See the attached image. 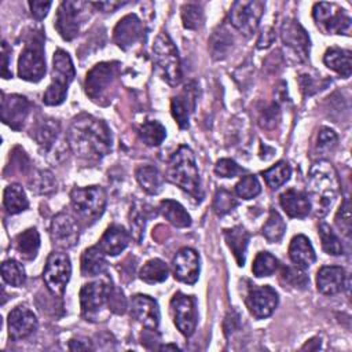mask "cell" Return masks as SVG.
I'll use <instances>...</instances> for the list:
<instances>
[{"label": "cell", "mask_w": 352, "mask_h": 352, "mask_svg": "<svg viewBox=\"0 0 352 352\" xmlns=\"http://www.w3.org/2000/svg\"><path fill=\"white\" fill-rule=\"evenodd\" d=\"M66 138L70 150L85 162H98L111 150V133L107 124L89 114L74 117Z\"/></svg>", "instance_id": "cell-1"}, {"label": "cell", "mask_w": 352, "mask_h": 352, "mask_svg": "<svg viewBox=\"0 0 352 352\" xmlns=\"http://www.w3.org/2000/svg\"><path fill=\"white\" fill-rule=\"evenodd\" d=\"M340 192V180L334 166L320 160L315 162L308 175V199L316 217H323Z\"/></svg>", "instance_id": "cell-2"}, {"label": "cell", "mask_w": 352, "mask_h": 352, "mask_svg": "<svg viewBox=\"0 0 352 352\" xmlns=\"http://www.w3.org/2000/svg\"><path fill=\"white\" fill-rule=\"evenodd\" d=\"M166 176L173 184L180 187L183 191L188 192L195 199L199 201L202 198L198 168L195 164L194 154L188 146H180L170 155Z\"/></svg>", "instance_id": "cell-3"}, {"label": "cell", "mask_w": 352, "mask_h": 352, "mask_svg": "<svg viewBox=\"0 0 352 352\" xmlns=\"http://www.w3.org/2000/svg\"><path fill=\"white\" fill-rule=\"evenodd\" d=\"M120 76L118 62H102L95 65L85 77L84 88L89 99L98 104L106 106L111 102L117 78Z\"/></svg>", "instance_id": "cell-4"}, {"label": "cell", "mask_w": 352, "mask_h": 352, "mask_svg": "<svg viewBox=\"0 0 352 352\" xmlns=\"http://www.w3.org/2000/svg\"><path fill=\"white\" fill-rule=\"evenodd\" d=\"M76 70L70 55L63 50H56L52 56L51 84L44 92L43 102L47 106H58L63 103L67 95V88L74 80Z\"/></svg>", "instance_id": "cell-5"}, {"label": "cell", "mask_w": 352, "mask_h": 352, "mask_svg": "<svg viewBox=\"0 0 352 352\" xmlns=\"http://www.w3.org/2000/svg\"><path fill=\"white\" fill-rule=\"evenodd\" d=\"M153 60L157 72L170 85H177L182 80V65L179 51L166 32H161L153 44Z\"/></svg>", "instance_id": "cell-6"}, {"label": "cell", "mask_w": 352, "mask_h": 352, "mask_svg": "<svg viewBox=\"0 0 352 352\" xmlns=\"http://www.w3.org/2000/svg\"><path fill=\"white\" fill-rule=\"evenodd\" d=\"M45 74V56H44V34L43 30L33 32L18 59L19 78L30 82L40 81Z\"/></svg>", "instance_id": "cell-7"}, {"label": "cell", "mask_w": 352, "mask_h": 352, "mask_svg": "<svg viewBox=\"0 0 352 352\" xmlns=\"http://www.w3.org/2000/svg\"><path fill=\"white\" fill-rule=\"evenodd\" d=\"M316 26L324 34H351L352 19L349 14L334 3H316L312 8Z\"/></svg>", "instance_id": "cell-8"}, {"label": "cell", "mask_w": 352, "mask_h": 352, "mask_svg": "<svg viewBox=\"0 0 352 352\" xmlns=\"http://www.w3.org/2000/svg\"><path fill=\"white\" fill-rule=\"evenodd\" d=\"M70 201L78 217L87 221H95L104 212L106 192L99 186L76 187L70 192Z\"/></svg>", "instance_id": "cell-9"}, {"label": "cell", "mask_w": 352, "mask_h": 352, "mask_svg": "<svg viewBox=\"0 0 352 352\" xmlns=\"http://www.w3.org/2000/svg\"><path fill=\"white\" fill-rule=\"evenodd\" d=\"M265 3L260 0H239L230 10V22L245 36H252L260 22Z\"/></svg>", "instance_id": "cell-10"}, {"label": "cell", "mask_w": 352, "mask_h": 352, "mask_svg": "<svg viewBox=\"0 0 352 352\" xmlns=\"http://www.w3.org/2000/svg\"><path fill=\"white\" fill-rule=\"evenodd\" d=\"M72 275V263L66 253L54 252L48 256L43 279L54 296H62Z\"/></svg>", "instance_id": "cell-11"}, {"label": "cell", "mask_w": 352, "mask_h": 352, "mask_svg": "<svg viewBox=\"0 0 352 352\" xmlns=\"http://www.w3.org/2000/svg\"><path fill=\"white\" fill-rule=\"evenodd\" d=\"M111 285L107 280H94L85 283L80 290L81 314L85 320H98L99 312L109 302Z\"/></svg>", "instance_id": "cell-12"}, {"label": "cell", "mask_w": 352, "mask_h": 352, "mask_svg": "<svg viewBox=\"0 0 352 352\" xmlns=\"http://www.w3.org/2000/svg\"><path fill=\"white\" fill-rule=\"evenodd\" d=\"M88 3L84 1H62L56 11L55 18V29L60 34V37L66 41L77 37L80 32V25L82 21V15Z\"/></svg>", "instance_id": "cell-13"}, {"label": "cell", "mask_w": 352, "mask_h": 352, "mask_svg": "<svg viewBox=\"0 0 352 352\" xmlns=\"http://www.w3.org/2000/svg\"><path fill=\"white\" fill-rule=\"evenodd\" d=\"M170 312L179 331L190 337L197 327V307L192 296L177 292L170 300Z\"/></svg>", "instance_id": "cell-14"}, {"label": "cell", "mask_w": 352, "mask_h": 352, "mask_svg": "<svg viewBox=\"0 0 352 352\" xmlns=\"http://www.w3.org/2000/svg\"><path fill=\"white\" fill-rule=\"evenodd\" d=\"M50 235L54 246L59 249H70L78 241V224L72 214L60 212L51 221Z\"/></svg>", "instance_id": "cell-15"}, {"label": "cell", "mask_w": 352, "mask_h": 352, "mask_svg": "<svg viewBox=\"0 0 352 352\" xmlns=\"http://www.w3.org/2000/svg\"><path fill=\"white\" fill-rule=\"evenodd\" d=\"M278 301V293L268 285L253 286L249 289L246 296V305L256 319H265L271 316Z\"/></svg>", "instance_id": "cell-16"}, {"label": "cell", "mask_w": 352, "mask_h": 352, "mask_svg": "<svg viewBox=\"0 0 352 352\" xmlns=\"http://www.w3.org/2000/svg\"><path fill=\"white\" fill-rule=\"evenodd\" d=\"M30 102L22 95H3L1 99V121L12 128L14 131L22 129L29 111H30Z\"/></svg>", "instance_id": "cell-17"}, {"label": "cell", "mask_w": 352, "mask_h": 352, "mask_svg": "<svg viewBox=\"0 0 352 352\" xmlns=\"http://www.w3.org/2000/svg\"><path fill=\"white\" fill-rule=\"evenodd\" d=\"M173 275L177 280L194 285L199 276V256L191 248L180 249L172 260Z\"/></svg>", "instance_id": "cell-18"}, {"label": "cell", "mask_w": 352, "mask_h": 352, "mask_svg": "<svg viewBox=\"0 0 352 352\" xmlns=\"http://www.w3.org/2000/svg\"><path fill=\"white\" fill-rule=\"evenodd\" d=\"M131 316L142 326L150 330H157L160 324V308L154 298L146 294H136L129 305Z\"/></svg>", "instance_id": "cell-19"}, {"label": "cell", "mask_w": 352, "mask_h": 352, "mask_svg": "<svg viewBox=\"0 0 352 352\" xmlns=\"http://www.w3.org/2000/svg\"><path fill=\"white\" fill-rule=\"evenodd\" d=\"M144 28L136 14H128L118 21L114 28L113 38L121 50H128L138 41L143 40Z\"/></svg>", "instance_id": "cell-20"}, {"label": "cell", "mask_w": 352, "mask_h": 352, "mask_svg": "<svg viewBox=\"0 0 352 352\" xmlns=\"http://www.w3.org/2000/svg\"><path fill=\"white\" fill-rule=\"evenodd\" d=\"M282 41L286 47L294 51V54L305 60L309 54V37L305 29L296 19H286L282 25Z\"/></svg>", "instance_id": "cell-21"}, {"label": "cell", "mask_w": 352, "mask_h": 352, "mask_svg": "<svg viewBox=\"0 0 352 352\" xmlns=\"http://www.w3.org/2000/svg\"><path fill=\"white\" fill-rule=\"evenodd\" d=\"M37 329V318L25 305H18L8 314V334L12 340L29 337Z\"/></svg>", "instance_id": "cell-22"}, {"label": "cell", "mask_w": 352, "mask_h": 352, "mask_svg": "<svg viewBox=\"0 0 352 352\" xmlns=\"http://www.w3.org/2000/svg\"><path fill=\"white\" fill-rule=\"evenodd\" d=\"M346 275L342 267L326 265L316 274V286L322 294L333 296L340 293L346 285Z\"/></svg>", "instance_id": "cell-23"}, {"label": "cell", "mask_w": 352, "mask_h": 352, "mask_svg": "<svg viewBox=\"0 0 352 352\" xmlns=\"http://www.w3.org/2000/svg\"><path fill=\"white\" fill-rule=\"evenodd\" d=\"M129 243V234L118 224L110 226L98 242V248L107 256H117L126 249Z\"/></svg>", "instance_id": "cell-24"}, {"label": "cell", "mask_w": 352, "mask_h": 352, "mask_svg": "<svg viewBox=\"0 0 352 352\" xmlns=\"http://www.w3.org/2000/svg\"><path fill=\"white\" fill-rule=\"evenodd\" d=\"M279 202L282 209L286 212L289 217L294 219H304L308 216L311 210V202L308 199V195L302 191L290 188L286 190L280 197Z\"/></svg>", "instance_id": "cell-25"}, {"label": "cell", "mask_w": 352, "mask_h": 352, "mask_svg": "<svg viewBox=\"0 0 352 352\" xmlns=\"http://www.w3.org/2000/svg\"><path fill=\"white\" fill-rule=\"evenodd\" d=\"M194 104H195V92L191 84L186 85L183 92L179 96L172 98L170 111L180 128L188 126L190 113L194 110Z\"/></svg>", "instance_id": "cell-26"}, {"label": "cell", "mask_w": 352, "mask_h": 352, "mask_svg": "<svg viewBox=\"0 0 352 352\" xmlns=\"http://www.w3.org/2000/svg\"><path fill=\"white\" fill-rule=\"evenodd\" d=\"M289 257L293 261V264L300 268H308L316 260V254L311 241L301 234L293 236V239L290 241Z\"/></svg>", "instance_id": "cell-27"}, {"label": "cell", "mask_w": 352, "mask_h": 352, "mask_svg": "<svg viewBox=\"0 0 352 352\" xmlns=\"http://www.w3.org/2000/svg\"><path fill=\"white\" fill-rule=\"evenodd\" d=\"M59 132H60V125L56 120L43 118L38 122H36L30 135L43 151H48L54 146Z\"/></svg>", "instance_id": "cell-28"}, {"label": "cell", "mask_w": 352, "mask_h": 352, "mask_svg": "<svg viewBox=\"0 0 352 352\" xmlns=\"http://www.w3.org/2000/svg\"><path fill=\"white\" fill-rule=\"evenodd\" d=\"M224 238L236 260V264L239 267H243L246 258V249L250 238L249 232L242 226H235L232 228L224 230Z\"/></svg>", "instance_id": "cell-29"}, {"label": "cell", "mask_w": 352, "mask_h": 352, "mask_svg": "<svg viewBox=\"0 0 352 352\" xmlns=\"http://www.w3.org/2000/svg\"><path fill=\"white\" fill-rule=\"evenodd\" d=\"M351 51L331 47L324 52L323 62L324 65L340 74L344 78H348L352 73V56Z\"/></svg>", "instance_id": "cell-30"}, {"label": "cell", "mask_w": 352, "mask_h": 352, "mask_svg": "<svg viewBox=\"0 0 352 352\" xmlns=\"http://www.w3.org/2000/svg\"><path fill=\"white\" fill-rule=\"evenodd\" d=\"M107 270L104 253L98 246H91L82 252L81 256V274L84 276H98Z\"/></svg>", "instance_id": "cell-31"}, {"label": "cell", "mask_w": 352, "mask_h": 352, "mask_svg": "<svg viewBox=\"0 0 352 352\" xmlns=\"http://www.w3.org/2000/svg\"><path fill=\"white\" fill-rule=\"evenodd\" d=\"M15 249L23 260L36 258L40 249V235L38 231L28 228L15 236Z\"/></svg>", "instance_id": "cell-32"}, {"label": "cell", "mask_w": 352, "mask_h": 352, "mask_svg": "<svg viewBox=\"0 0 352 352\" xmlns=\"http://www.w3.org/2000/svg\"><path fill=\"white\" fill-rule=\"evenodd\" d=\"M161 214L175 227L186 228L191 226V216L187 210L173 199H164L160 202Z\"/></svg>", "instance_id": "cell-33"}, {"label": "cell", "mask_w": 352, "mask_h": 352, "mask_svg": "<svg viewBox=\"0 0 352 352\" xmlns=\"http://www.w3.org/2000/svg\"><path fill=\"white\" fill-rule=\"evenodd\" d=\"M136 180L147 194L155 195L162 190L164 177L161 176L160 170L153 165L139 166L136 169Z\"/></svg>", "instance_id": "cell-34"}, {"label": "cell", "mask_w": 352, "mask_h": 352, "mask_svg": "<svg viewBox=\"0 0 352 352\" xmlns=\"http://www.w3.org/2000/svg\"><path fill=\"white\" fill-rule=\"evenodd\" d=\"M3 204H4V208L7 209V212L11 214L21 213L25 209H28V206H29V201L26 198V194H25L22 186L16 184V183L6 187L4 195H3Z\"/></svg>", "instance_id": "cell-35"}, {"label": "cell", "mask_w": 352, "mask_h": 352, "mask_svg": "<svg viewBox=\"0 0 352 352\" xmlns=\"http://www.w3.org/2000/svg\"><path fill=\"white\" fill-rule=\"evenodd\" d=\"M168 265L160 258H151L143 264L139 271V278L146 283H161L168 278Z\"/></svg>", "instance_id": "cell-36"}, {"label": "cell", "mask_w": 352, "mask_h": 352, "mask_svg": "<svg viewBox=\"0 0 352 352\" xmlns=\"http://www.w3.org/2000/svg\"><path fill=\"white\" fill-rule=\"evenodd\" d=\"M290 175H292V168L285 161H279L270 169L261 172V176L265 180L267 186L272 190H276L282 184H285L290 179Z\"/></svg>", "instance_id": "cell-37"}, {"label": "cell", "mask_w": 352, "mask_h": 352, "mask_svg": "<svg viewBox=\"0 0 352 352\" xmlns=\"http://www.w3.org/2000/svg\"><path fill=\"white\" fill-rule=\"evenodd\" d=\"M285 231H286L285 220L282 219V216L276 210H271L267 221L264 223V226L261 228L263 236L270 243H275V242H279L282 239Z\"/></svg>", "instance_id": "cell-38"}, {"label": "cell", "mask_w": 352, "mask_h": 352, "mask_svg": "<svg viewBox=\"0 0 352 352\" xmlns=\"http://www.w3.org/2000/svg\"><path fill=\"white\" fill-rule=\"evenodd\" d=\"M139 136L147 146H160L166 138V131L158 121H146L139 126Z\"/></svg>", "instance_id": "cell-39"}, {"label": "cell", "mask_w": 352, "mask_h": 352, "mask_svg": "<svg viewBox=\"0 0 352 352\" xmlns=\"http://www.w3.org/2000/svg\"><path fill=\"white\" fill-rule=\"evenodd\" d=\"M318 231H319L322 248L327 254L340 256L344 253V248H342L340 238L337 236V234L331 230V227L329 224L320 223L318 227Z\"/></svg>", "instance_id": "cell-40"}, {"label": "cell", "mask_w": 352, "mask_h": 352, "mask_svg": "<svg viewBox=\"0 0 352 352\" xmlns=\"http://www.w3.org/2000/svg\"><path fill=\"white\" fill-rule=\"evenodd\" d=\"M1 275L3 279L15 287H21L25 285L26 282V274L25 270L22 267V264H19L15 260H6L1 264Z\"/></svg>", "instance_id": "cell-41"}, {"label": "cell", "mask_w": 352, "mask_h": 352, "mask_svg": "<svg viewBox=\"0 0 352 352\" xmlns=\"http://www.w3.org/2000/svg\"><path fill=\"white\" fill-rule=\"evenodd\" d=\"M278 265H279V263L275 256H272L268 252H260V253H257V256L253 261L252 271H253V275L257 278L270 276L276 271Z\"/></svg>", "instance_id": "cell-42"}, {"label": "cell", "mask_w": 352, "mask_h": 352, "mask_svg": "<svg viewBox=\"0 0 352 352\" xmlns=\"http://www.w3.org/2000/svg\"><path fill=\"white\" fill-rule=\"evenodd\" d=\"M280 282L294 289H305L309 283V278L300 267H283L280 271Z\"/></svg>", "instance_id": "cell-43"}, {"label": "cell", "mask_w": 352, "mask_h": 352, "mask_svg": "<svg viewBox=\"0 0 352 352\" xmlns=\"http://www.w3.org/2000/svg\"><path fill=\"white\" fill-rule=\"evenodd\" d=\"M235 192L242 199H252L261 192V184L254 175H246L235 184Z\"/></svg>", "instance_id": "cell-44"}, {"label": "cell", "mask_w": 352, "mask_h": 352, "mask_svg": "<svg viewBox=\"0 0 352 352\" xmlns=\"http://www.w3.org/2000/svg\"><path fill=\"white\" fill-rule=\"evenodd\" d=\"M183 26L190 30H197L204 22V12L198 4L188 3L182 7Z\"/></svg>", "instance_id": "cell-45"}, {"label": "cell", "mask_w": 352, "mask_h": 352, "mask_svg": "<svg viewBox=\"0 0 352 352\" xmlns=\"http://www.w3.org/2000/svg\"><path fill=\"white\" fill-rule=\"evenodd\" d=\"M238 205V201L236 198L226 188H219L214 194V198H213V210L219 214V216H223L228 212H231L235 206Z\"/></svg>", "instance_id": "cell-46"}, {"label": "cell", "mask_w": 352, "mask_h": 352, "mask_svg": "<svg viewBox=\"0 0 352 352\" xmlns=\"http://www.w3.org/2000/svg\"><path fill=\"white\" fill-rule=\"evenodd\" d=\"M338 138L336 132L330 128H322L318 133V140H316V150L322 154H327L334 150L337 146Z\"/></svg>", "instance_id": "cell-47"}, {"label": "cell", "mask_w": 352, "mask_h": 352, "mask_svg": "<svg viewBox=\"0 0 352 352\" xmlns=\"http://www.w3.org/2000/svg\"><path fill=\"white\" fill-rule=\"evenodd\" d=\"M214 172L219 177H235L238 175L245 173L246 170L239 166L234 160L231 158H221L214 165Z\"/></svg>", "instance_id": "cell-48"}, {"label": "cell", "mask_w": 352, "mask_h": 352, "mask_svg": "<svg viewBox=\"0 0 352 352\" xmlns=\"http://www.w3.org/2000/svg\"><path fill=\"white\" fill-rule=\"evenodd\" d=\"M55 180L52 177V173L48 170H41L38 172L37 177L33 180V183L30 184L32 191H37V192H50L55 188Z\"/></svg>", "instance_id": "cell-49"}, {"label": "cell", "mask_w": 352, "mask_h": 352, "mask_svg": "<svg viewBox=\"0 0 352 352\" xmlns=\"http://www.w3.org/2000/svg\"><path fill=\"white\" fill-rule=\"evenodd\" d=\"M336 224L345 236H349V234H351V206H349L348 199H344L342 205L340 206L337 216H336Z\"/></svg>", "instance_id": "cell-50"}, {"label": "cell", "mask_w": 352, "mask_h": 352, "mask_svg": "<svg viewBox=\"0 0 352 352\" xmlns=\"http://www.w3.org/2000/svg\"><path fill=\"white\" fill-rule=\"evenodd\" d=\"M131 230H132V235L133 238L140 242L142 235H143V230H144V221H146V214H144V209L143 208H133L131 210Z\"/></svg>", "instance_id": "cell-51"}, {"label": "cell", "mask_w": 352, "mask_h": 352, "mask_svg": "<svg viewBox=\"0 0 352 352\" xmlns=\"http://www.w3.org/2000/svg\"><path fill=\"white\" fill-rule=\"evenodd\" d=\"M109 309L114 314H124L126 309V300L122 294V292L117 287H111L110 294H109Z\"/></svg>", "instance_id": "cell-52"}, {"label": "cell", "mask_w": 352, "mask_h": 352, "mask_svg": "<svg viewBox=\"0 0 352 352\" xmlns=\"http://www.w3.org/2000/svg\"><path fill=\"white\" fill-rule=\"evenodd\" d=\"M29 7H30V12L32 15L37 19V21H41L43 18L47 16L52 3L51 1H38V0H33V1H29L28 3Z\"/></svg>", "instance_id": "cell-53"}, {"label": "cell", "mask_w": 352, "mask_h": 352, "mask_svg": "<svg viewBox=\"0 0 352 352\" xmlns=\"http://www.w3.org/2000/svg\"><path fill=\"white\" fill-rule=\"evenodd\" d=\"M10 52L11 50L8 48L7 43H1V56H3V67H1V77L3 78H10L11 77V70H10Z\"/></svg>", "instance_id": "cell-54"}, {"label": "cell", "mask_w": 352, "mask_h": 352, "mask_svg": "<svg viewBox=\"0 0 352 352\" xmlns=\"http://www.w3.org/2000/svg\"><path fill=\"white\" fill-rule=\"evenodd\" d=\"M69 349L70 351H88L94 349L89 340L87 338H73L69 341Z\"/></svg>", "instance_id": "cell-55"}, {"label": "cell", "mask_w": 352, "mask_h": 352, "mask_svg": "<svg viewBox=\"0 0 352 352\" xmlns=\"http://www.w3.org/2000/svg\"><path fill=\"white\" fill-rule=\"evenodd\" d=\"M94 7L102 10L103 12H113L116 8L124 6L125 3H120V1H100V3H91Z\"/></svg>", "instance_id": "cell-56"}, {"label": "cell", "mask_w": 352, "mask_h": 352, "mask_svg": "<svg viewBox=\"0 0 352 352\" xmlns=\"http://www.w3.org/2000/svg\"><path fill=\"white\" fill-rule=\"evenodd\" d=\"M320 348V338H312V340H309L304 346H302V349H319Z\"/></svg>", "instance_id": "cell-57"}, {"label": "cell", "mask_w": 352, "mask_h": 352, "mask_svg": "<svg viewBox=\"0 0 352 352\" xmlns=\"http://www.w3.org/2000/svg\"><path fill=\"white\" fill-rule=\"evenodd\" d=\"M161 349H179L176 345H164V346H161Z\"/></svg>", "instance_id": "cell-58"}]
</instances>
